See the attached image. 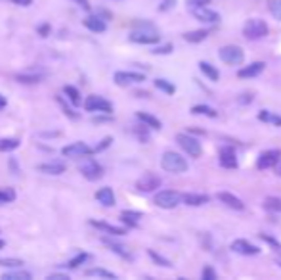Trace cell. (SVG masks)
I'll list each match as a JSON object with an SVG mask.
<instances>
[{
  "label": "cell",
  "mask_w": 281,
  "mask_h": 280,
  "mask_svg": "<svg viewBox=\"0 0 281 280\" xmlns=\"http://www.w3.org/2000/svg\"><path fill=\"white\" fill-rule=\"evenodd\" d=\"M130 41L136 45H157L161 35L152 23H136V29L130 33Z\"/></svg>",
  "instance_id": "cell-1"
},
{
  "label": "cell",
  "mask_w": 281,
  "mask_h": 280,
  "mask_svg": "<svg viewBox=\"0 0 281 280\" xmlns=\"http://www.w3.org/2000/svg\"><path fill=\"white\" fill-rule=\"evenodd\" d=\"M161 167L168 173H184L187 171V162L186 157L178 152H172V150H166L163 157H161Z\"/></svg>",
  "instance_id": "cell-2"
},
{
  "label": "cell",
  "mask_w": 281,
  "mask_h": 280,
  "mask_svg": "<svg viewBox=\"0 0 281 280\" xmlns=\"http://www.w3.org/2000/svg\"><path fill=\"white\" fill-rule=\"evenodd\" d=\"M268 31H270L268 23L264 22V19H260V17H252V19H249V22L243 25V35H245V38H249V41L264 38L268 35Z\"/></svg>",
  "instance_id": "cell-3"
},
{
  "label": "cell",
  "mask_w": 281,
  "mask_h": 280,
  "mask_svg": "<svg viewBox=\"0 0 281 280\" xmlns=\"http://www.w3.org/2000/svg\"><path fill=\"white\" fill-rule=\"evenodd\" d=\"M79 171H80V175L84 178H88V181H98V178L103 177V167H101L94 157H90V155L80 157Z\"/></svg>",
  "instance_id": "cell-4"
},
{
  "label": "cell",
  "mask_w": 281,
  "mask_h": 280,
  "mask_svg": "<svg viewBox=\"0 0 281 280\" xmlns=\"http://www.w3.org/2000/svg\"><path fill=\"white\" fill-rule=\"evenodd\" d=\"M218 56H220V59H222L224 64H228V66H241V64L245 62V52L237 45L222 46L220 52H218Z\"/></svg>",
  "instance_id": "cell-5"
},
{
  "label": "cell",
  "mask_w": 281,
  "mask_h": 280,
  "mask_svg": "<svg viewBox=\"0 0 281 280\" xmlns=\"http://www.w3.org/2000/svg\"><path fill=\"white\" fill-rule=\"evenodd\" d=\"M182 202V194L176 190H161L155 194L153 204L161 209H174Z\"/></svg>",
  "instance_id": "cell-6"
},
{
  "label": "cell",
  "mask_w": 281,
  "mask_h": 280,
  "mask_svg": "<svg viewBox=\"0 0 281 280\" xmlns=\"http://www.w3.org/2000/svg\"><path fill=\"white\" fill-rule=\"evenodd\" d=\"M176 142H178V146L186 152L189 157H199L201 155V142L197 138H193L191 134H187V133H180V134H176Z\"/></svg>",
  "instance_id": "cell-7"
},
{
  "label": "cell",
  "mask_w": 281,
  "mask_h": 280,
  "mask_svg": "<svg viewBox=\"0 0 281 280\" xmlns=\"http://www.w3.org/2000/svg\"><path fill=\"white\" fill-rule=\"evenodd\" d=\"M84 108H87V111H92V113H107V115L113 113V104L98 94L88 96L84 100Z\"/></svg>",
  "instance_id": "cell-8"
},
{
  "label": "cell",
  "mask_w": 281,
  "mask_h": 280,
  "mask_svg": "<svg viewBox=\"0 0 281 280\" xmlns=\"http://www.w3.org/2000/svg\"><path fill=\"white\" fill-rule=\"evenodd\" d=\"M161 186V177H157L155 173H144L142 177L136 181V190L138 192H153Z\"/></svg>",
  "instance_id": "cell-9"
},
{
  "label": "cell",
  "mask_w": 281,
  "mask_h": 280,
  "mask_svg": "<svg viewBox=\"0 0 281 280\" xmlns=\"http://www.w3.org/2000/svg\"><path fill=\"white\" fill-rule=\"evenodd\" d=\"M61 154L65 157H84V155L96 154V150L90 148L88 144H84V142H73V144H69V146H65L61 150Z\"/></svg>",
  "instance_id": "cell-10"
},
{
  "label": "cell",
  "mask_w": 281,
  "mask_h": 280,
  "mask_svg": "<svg viewBox=\"0 0 281 280\" xmlns=\"http://www.w3.org/2000/svg\"><path fill=\"white\" fill-rule=\"evenodd\" d=\"M113 79L119 87H128V85H136V83H144L145 75L136 73V71H117L113 75Z\"/></svg>",
  "instance_id": "cell-11"
},
{
  "label": "cell",
  "mask_w": 281,
  "mask_h": 280,
  "mask_svg": "<svg viewBox=\"0 0 281 280\" xmlns=\"http://www.w3.org/2000/svg\"><path fill=\"white\" fill-rule=\"evenodd\" d=\"M191 14L195 15V19L205 23H217L220 22V14L214 12L212 8H209L207 4L205 6H191Z\"/></svg>",
  "instance_id": "cell-12"
},
{
  "label": "cell",
  "mask_w": 281,
  "mask_h": 280,
  "mask_svg": "<svg viewBox=\"0 0 281 280\" xmlns=\"http://www.w3.org/2000/svg\"><path fill=\"white\" fill-rule=\"evenodd\" d=\"M281 159V152L279 150H268V152H262L256 159V167L260 171L262 169H272L277 165V162Z\"/></svg>",
  "instance_id": "cell-13"
},
{
  "label": "cell",
  "mask_w": 281,
  "mask_h": 280,
  "mask_svg": "<svg viewBox=\"0 0 281 280\" xmlns=\"http://www.w3.org/2000/svg\"><path fill=\"white\" fill-rule=\"evenodd\" d=\"M231 250L235 253H241V255H258L260 248L251 244L249 240H233L231 242Z\"/></svg>",
  "instance_id": "cell-14"
},
{
  "label": "cell",
  "mask_w": 281,
  "mask_h": 280,
  "mask_svg": "<svg viewBox=\"0 0 281 280\" xmlns=\"http://www.w3.org/2000/svg\"><path fill=\"white\" fill-rule=\"evenodd\" d=\"M82 25H84L88 31H92V33H103V31L107 29V23H105V19H103L101 15H98V14L88 15L87 19L82 22Z\"/></svg>",
  "instance_id": "cell-15"
},
{
  "label": "cell",
  "mask_w": 281,
  "mask_h": 280,
  "mask_svg": "<svg viewBox=\"0 0 281 280\" xmlns=\"http://www.w3.org/2000/svg\"><path fill=\"white\" fill-rule=\"evenodd\" d=\"M67 165L63 162H48V163H38L36 171H40L44 175H63Z\"/></svg>",
  "instance_id": "cell-16"
},
{
  "label": "cell",
  "mask_w": 281,
  "mask_h": 280,
  "mask_svg": "<svg viewBox=\"0 0 281 280\" xmlns=\"http://www.w3.org/2000/svg\"><path fill=\"white\" fill-rule=\"evenodd\" d=\"M218 199L222 202L226 207H230V209H235V211H243L245 209V204L237 198V196H233L230 192H220L218 194Z\"/></svg>",
  "instance_id": "cell-17"
},
{
  "label": "cell",
  "mask_w": 281,
  "mask_h": 280,
  "mask_svg": "<svg viewBox=\"0 0 281 280\" xmlns=\"http://www.w3.org/2000/svg\"><path fill=\"white\" fill-rule=\"evenodd\" d=\"M264 67H266L264 62H252V64H249V66L241 67L237 75L241 77V79H251V77H256V75L262 73V71H264Z\"/></svg>",
  "instance_id": "cell-18"
},
{
  "label": "cell",
  "mask_w": 281,
  "mask_h": 280,
  "mask_svg": "<svg viewBox=\"0 0 281 280\" xmlns=\"http://www.w3.org/2000/svg\"><path fill=\"white\" fill-rule=\"evenodd\" d=\"M220 165L226 167V169H233V167H237V157H235L233 148L226 146L220 150Z\"/></svg>",
  "instance_id": "cell-19"
},
{
  "label": "cell",
  "mask_w": 281,
  "mask_h": 280,
  "mask_svg": "<svg viewBox=\"0 0 281 280\" xmlns=\"http://www.w3.org/2000/svg\"><path fill=\"white\" fill-rule=\"evenodd\" d=\"M46 71H29V73H17L15 75V81L23 83V85H36L44 79Z\"/></svg>",
  "instance_id": "cell-20"
},
{
  "label": "cell",
  "mask_w": 281,
  "mask_h": 280,
  "mask_svg": "<svg viewBox=\"0 0 281 280\" xmlns=\"http://www.w3.org/2000/svg\"><path fill=\"white\" fill-rule=\"evenodd\" d=\"M96 199L105 207L115 206V194H113V190L109 186H103V188H100V190L96 192Z\"/></svg>",
  "instance_id": "cell-21"
},
{
  "label": "cell",
  "mask_w": 281,
  "mask_h": 280,
  "mask_svg": "<svg viewBox=\"0 0 281 280\" xmlns=\"http://www.w3.org/2000/svg\"><path fill=\"white\" fill-rule=\"evenodd\" d=\"M182 202L186 204V206H191V207H199V206H205V204H209V196L207 194H184L182 196Z\"/></svg>",
  "instance_id": "cell-22"
},
{
  "label": "cell",
  "mask_w": 281,
  "mask_h": 280,
  "mask_svg": "<svg viewBox=\"0 0 281 280\" xmlns=\"http://www.w3.org/2000/svg\"><path fill=\"white\" fill-rule=\"evenodd\" d=\"M90 225H92V227H96V229L103 230V232H107V234H111V236H123V234H126V230H124V229H121V227H113V225L103 223V221H90Z\"/></svg>",
  "instance_id": "cell-23"
},
{
  "label": "cell",
  "mask_w": 281,
  "mask_h": 280,
  "mask_svg": "<svg viewBox=\"0 0 281 280\" xmlns=\"http://www.w3.org/2000/svg\"><path fill=\"white\" fill-rule=\"evenodd\" d=\"M101 242L105 244V246H107L109 250L113 251V253H115V255H119V257H123V259H132V253H130L128 250H126V248H124L123 244H117V242H111V240H107V238H103V240H101Z\"/></svg>",
  "instance_id": "cell-24"
},
{
  "label": "cell",
  "mask_w": 281,
  "mask_h": 280,
  "mask_svg": "<svg viewBox=\"0 0 281 280\" xmlns=\"http://www.w3.org/2000/svg\"><path fill=\"white\" fill-rule=\"evenodd\" d=\"M136 117L144 123L145 127H149V129H155V131H159L161 129V121H159L155 115H152V113H145V111H138Z\"/></svg>",
  "instance_id": "cell-25"
},
{
  "label": "cell",
  "mask_w": 281,
  "mask_h": 280,
  "mask_svg": "<svg viewBox=\"0 0 281 280\" xmlns=\"http://www.w3.org/2000/svg\"><path fill=\"white\" fill-rule=\"evenodd\" d=\"M199 69L203 71V75H207L209 77V81L217 83L218 79H220V73H218V69L212 64H209V62H201L199 64Z\"/></svg>",
  "instance_id": "cell-26"
},
{
  "label": "cell",
  "mask_w": 281,
  "mask_h": 280,
  "mask_svg": "<svg viewBox=\"0 0 281 280\" xmlns=\"http://www.w3.org/2000/svg\"><path fill=\"white\" fill-rule=\"evenodd\" d=\"M209 37V31H205V29H195V31H189V33H186L184 35V41L186 43H203L205 38Z\"/></svg>",
  "instance_id": "cell-27"
},
{
  "label": "cell",
  "mask_w": 281,
  "mask_h": 280,
  "mask_svg": "<svg viewBox=\"0 0 281 280\" xmlns=\"http://www.w3.org/2000/svg\"><path fill=\"white\" fill-rule=\"evenodd\" d=\"M142 219V213L140 211H130V209H126V211H123L121 213V221L124 223V225H128V227H138V221Z\"/></svg>",
  "instance_id": "cell-28"
},
{
  "label": "cell",
  "mask_w": 281,
  "mask_h": 280,
  "mask_svg": "<svg viewBox=\"0 0 281 280\" xmlns=\"http://www.w3.org/2000/svg\"><path fill=\"white\" fill-rule=\"evenodd\" d=\"M33 274L27 273V271H17V269H12L8 273L2 274V280H31Z\"/></svg>",
  "instance_id": "cell-29"
},
{
  "label": "cell",
  "mask_w": 281,
  "mask_h": 280,
  "mask_svg": "<svg viewBox=\"0 0 281 280\" xmlns=\"http://www.w3.org/2000/svg\"><path fill=\"white\" fill-rule=\"evenodd\" d=\"M63 94L67 96V100L73 104V106H80V92L77 87H71V85H65L63 87Z\"/></svg>",
  "instance_id": "cell-30"
},
{
  "label": "cell",
  "mask_w": 281,
  "mask_h": 280,
  "mask_svg": "<svg viewBox=\"0 0 281 280\" xmlns=\"http://www.w3.org/2000/svg\"><path fill=\"white\" fill-rule=\"evenodd\" d=\"M262 206H264V209H268V211L281 213V198H277V196H268Z\"/></svg>",
  "instance_id": "cell-31"
},
{
  "label": "cell",
  "mask_w": 281,
  "mask_h": 280,
  "mask_svg": "<svg viewBox=\"0 0 281 280\" xmlns=\"http://www.w3.org/2000/svg\"><path fill=\"white\" fill-rule=\"evenodd\" d=\"M88 259H90V253L80 251V253H77V255H75L71 261H67V263H65V267H67V269H79L82 263H87Z\"/></svg>",
  "instance_id": "cell-32"
},
{
  "label": "cell",
  "mask_w": 281,
  "mask_h": 280,
  "mask_svg": "<svg viewBox=\"0 0 281 280\" xmlns=\"http://www.w3.org/2000/svg\"><path fill=\"white\" fill-rule=\"evenodd\" d=\"M147 255H149V257L153 259V263H157L159 267H165V269H170V267H172V263H170L168 259L163 257V255L157 253L155 250H147Z\"/></svg>",
  "instance_id": "cell-33"
},
{
  "label": "cell",
  "mask_w": 281,
  "mask_h": 280,
  "mask_svg": "<svg viewBox=\"0 0 281 280\" xmlns=\"http://www.w3.org/2000/svg\"><path fill=\"white\" fill-rule=\"evenodd\" d=\"M191 113H193V115H207V117H217V111L212 110L210 106H203V104H199V106H193V108H191Z\"/></svg>",
  "instance_id": "cell-34"
},
{
  "label": "cell",
  "mask_w": 281,
  "mask_h": 280,
  "mask_svg": "<svg viewBox=\"0 0 281 280\" xmlns=\"http://www.w3.org/2000/svg\"><path fill=\"white\" fill-rule=\"evenodd\" d=\"M87 276H100V278H117V274L115 273H111V271H105V269H88Z\"/></svg>",
  "instance_id": "cell-35"
},
{
  "label": "cell",
  "mask_w": 281,
  "mask_h": 280,
  "mask_svg": "<svg viewBox=\"0 0 281 280\" xmlns=\"http://www.w3.org/2000/svg\"><path fill=\"white\" fill-rule=\"evenodd\" d=\"M0 267H6V269H21L23 261L17 257H0Z\"/></svg>",
  "instance_id": "cell-36"
},
{
  "label": "cell",
  "mask_w": 281,
  "mask_h": 280,
  "mask_svg": "<svg viewBox=\"0 0 281 280\" xmlns=\"http://www.w3.org/2000/svg\"><path fill=\"white\" fill-rule=\"evenodd\" d=\"M15 148H19L17 138H0V152H12Z\"/></svg>",
  "instance_id": "cell-37"
},
{
  "label": "cell",
  "mask_w": 281,
  "mask_h": 280,
  "mask_svg": "<svg viewBox=\"0 0 281 280\" xmlns=\"http://www.w3.org/2000/svg\"><path fill=\"white\" fill-rule=\"evenodd\" d=\"M155 87L159 90H163L165 94H174L176 92V87H174L172 83H168L166 79H155Z\"/></svg>",
  "instance_id": "cell-38"
},
{
  "label": "cell",
  "mask_w": 281,
  "mask_h": 280,
  "mask_svg": "<svg viewBox=\"0 0 281 280\" xmlns=\"http://www.w3.org/2000/svg\"><path fill=\"white\" fill-rule=\"evenodd\" d=\"M268 10L275 19L281 22V0H268Z\"/></svg>",
  "instance_id": "cell-39"
},
{
  "label": "cell",
  "mask_w": 281,
  "mask_h": 280,
  "mask_svg": "<svg viewBox=\"0 0 281 280\" xmlns=\"http://www.w3.org/2000/svg\"><path fill=\"white\" fill-rule=\"evenodd\" d=\"M12 199H15V192L12 188H0V206H4Z\"/></svg>",
  "instance_id": "cell-40"
},
{
  "label": "cell",
  "mask_w": 281,
  "mask_h": 280,
  "mask_svg": "<svg viewBox=\"0 0 281 280\" xmlns=\"http://www.w3.org/2000/svg\"><path fill=\"white\" fill-rule=\"evenodd\" d=\"M56 100H58V104H59V106H61V108H63V111H65V115H67V117H73V119H77V117H79V115H77L75 111L69 110V106H67V104L63 102V98H59V96H58Z\"/></svg>",
  "instance_id": "cell-41"
},
{
  "label": "cell",
  "mask_w": 281,
  "mask_h": 280,
  "mask_svg": "<svg viewBox=\"0 0 281 280\" xmlns=\"http://www.w3.org/2000/svg\"><path fill=\"white\" fill-rule=\"evenodd\" d=\"M36 33H38V37H48L50 35V25L48 23H42V25H38L36 27Z\"/></svg>",
  "instance_id": "cell-42"
},
{
  "label": "cell",
  "mask_w": 281,
  "mask_h": 280,
  "mask_svg": "<svg viewBox=\"0 0 281 280\" xmlns=\"http://www.w3.org/2000/svg\"><path fill=\"white\" fill-rule=\"evenodd\" d=\"M201 278L203 280H217V273H214L210 267H207V269L201 273Z\"/></svg>",
  "instance_id": "cell-43"
},
{
  "label": "cell",
  "mask_w": 281,
  "mask_h": 280,
  "mask_svg": "<svg viewBox=\"0 0 281 280\" xmlns=\"http://www.w3.org/2000/svg\"><path fill=\"white\" fill-rule=\"evenodd\" d=\"M111 142H113V138H111V136H105V138L101 140L98 146L94 148V150H96V154H98V152H101V150H105V148H107L109 144H111Z\"/></svg>",
  "instance_id": "cell-44"
},
{
  "label": "cell",
  "mask_w": 281,
  "mask_h": 280,
  "mask_svg": "<svg viewBox=\"0 0 281 280\" xmlns=\"http://www.w3.org/2000/svg\"><path fill=\"white\" fill-rule=\"evenodd\" d=\"M153 54H170L172 52V45H163V46H157V48H153Z\"/></svg>",
  "instance_id": "cell-45"
},
{
  "label": "cell",
  "mask_w": 281,
  "mask_h": 280,
  "mask_svg": "<svg viewBox=\"0 0 281 280\" xmlns=\"http://www.w3.org/2000/svg\"><path fill=\"white\" fill-rule=\"evenodd\" d=\"M174 4H176V0H163V4L159 6V10H161V12H166V10L174 8Z\"/></svg>",
  "instance_id": "cell-46"
},
{
  "label": "cell",
  "mask_w": 281,
  "mask_h": 280,
  "mask_svg": "<svg viewBox=\"0 0 281 280\" xmlns=\"http://www.w3.org/2000/svg\"><path fill=\"white\" fill-rule=\"evenodd\" d=\"M73 2H75V4H77V6L80 8V10H87V12H90V2H88V0H73Z\"/></svg>",
  "instance_id": "cell-47"
},
{
  "label": "cell",
  "mask_w": 281,
  "mask_h": 280,
  "mask_svg": "<svg viewBox=\"0 0 281 280\" xmlns=\"http://www.w3.org/2000/svg\"><path fill=\"white\" fill-rule=\"evenodd\" d=\"M69 276L63 273H54V274H48V280H67Z\"/></svg>",
  "instance_id": "cell-48"
},
{
  "label": "cell",
  "mask_w": 281,
  "mask_h": 280,
  "mask_svg": "<svg viewBox=\"0 0 281 280\" xmlns=\"http://www.w3.org/2000/svg\"><path fill=\"white\" fill-rule=\"evenodd\" d=\"M258 119H260V121H270V119H272V113H270V111H266V110L260 111Z\"/></svg>",
  "instance_id": "cell-49"
},
{
  "label": "cell",
  "mask_w": 281,
  "mask_h": 280,
  "mask_svg": "<svg viewBox=\"0 0 281 280\" xmlns=\"http://www.w3.org/2000/svg\"><path fill=\"white\" fill-rule=\"evenodd\" d=\"M12 4H17V6H31L33 0H10Z\"/></svg>",
  "instance_id": "cell-50"
},
{
  "label": "cell",
  "mask_w": 281,
  "mask_h": 280,
  "mask_svg": "<svg viewBox=\"0 0 281 280\" xmlns=\"http://www.w3.org/2000/svg\"><path fill=\"white\" fill-rule=\"evenodd\" d=\"M260 236H262V240H266L268 244H272V246H275V248H279V244L275 242L274 238H270V236H266V234H260Z\"/></svg>",
  "instance_id": "cell-51"
},
{
  "label": "cell",
  "mask_w": 281,
  "mask_h": 280,
  "mask_svg": "<svg viewBox=\"0 0 281 280\" xmlns=\"http://www.w3.org/2000/svg\"><path fill=\"white\" fill-rule=\"evenodd\" d=\"M98 15H101V17H105V22H107V19H111V14H109L107 10H98Z\"/></svg>",
  "instance_id": "cell-52"
},
{
  "label": "cell",
  "mask_w": 281,
  "mask_h": 280,
  "mask_svg": "<svg viewBox=\"0 0 281 280\" xmlns=\"http://www.w3.org/2000/svg\"><path fill=\"white\" fill-rule=\"evenodd\" d=\"M243 96H245V98H241V100H239V102H241V104L252 102V94H243Z\"/></svg>",
  "instance_id": "cell-53"
},
{
  "label": "cell",
  "mask_w": 281,
  "mask_h": 280,
  "mask_svg": "<svg viewBox=\"0 0 281 280\" xmlns=\"http://www.w3.org/2000/svg\"><path fill=\"white\" fill-rule=\"evenodd\" d=\"M274 125H281V117H277V115H272V119H270Z\"/></svg>",
  "instance_id": "cell-54"
},
{
  "label": "cell",
  "mask_w": 281,
  "mask_h": 280,
  "mask_svg": "<svg viewBox=\"0 0 281 280\" xmlns=\"http://www.w3.org/2000/svg\"><path fill=\"white\" fill-rule=\"evenodd\" d=\"M275 173H277V175L281 177V159L277 162V165H275Z\"/></svg>",
  "instance_id": "cell-55"
},
{
  "label": "cell",
  "mask_w": 281,
  "mask_h": 280,
  "mask_svg": "<svg viewBox=\"0 0 281 280\" xmlns=\"http://www.w3.org/2000/svg\"><path fill=\"white\" fill-rule=\"evenodd\" d=\"M4 106H6V98L0 94V108H4Z\"/></svg>",
  "instance_id": "cell-56"
},
{
  "label": "cell",
  "mask_w": 281,
  "mask_h": 280,
  "mask_svg": "<svg viewBox=\"0 0 281 280\" xmlns=\"http://www.w3.org/2000/svg\"><path fill=\"white\" fill-rule=\"evenodd\" d=\"M2 248H4V240H0V250H2Z\"/></svg>",
  "instance_id": "cell-57"
}]
</instances>
